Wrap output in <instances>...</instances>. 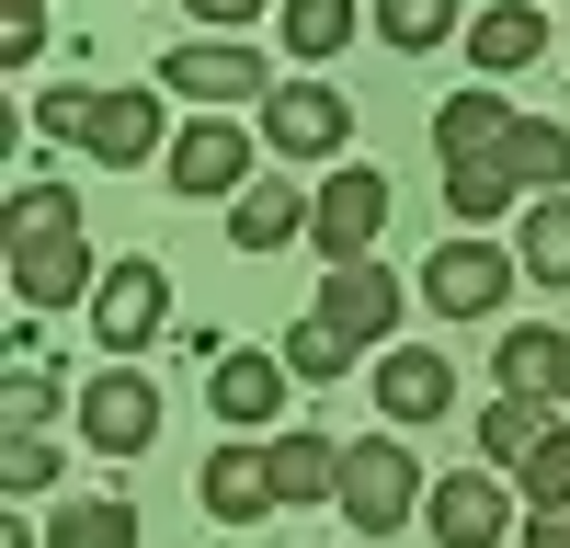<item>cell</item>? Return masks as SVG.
Segmentation results:
<instances>
[{
	"label": "cell",
	"mask_w": 570,
	"mask_h": 548,
	"mask_svg": "<svg viewBox=\"0 0 570 548\" xmlns=\"http://www.w3.org/2000/svg\"><path fill=\"white\" fill-rule=\"evenodd\" d=\"M46 423H58V365L23 354V365H12V434H46Z\"/></svg>",
	"instance_id": "30"
},
{
	"label": "cell",
	"mask_w": 570,
	"mask_h": 548,
	"mask_svg": "<svg viewBox=\"0 0 570 548\" xmlns=\"http://www.w3.org/2000/svg\"><path fill=\"white\" fill-rule=\"evenodd\" d=\"M69 423H80L91 457H149L160 446V378L149 365H91L80 400H69Z\"/></svg>",
	"instance_id": "3"
},
{
	"label": "cell",
	"mask_w": 570,
	"mask_h": 548,
	"mask_svg": "<svg viewBox=\"0 0 570 548\" xmlns=\"http://www.w3.org/2000/svg\"><path fill=\"white\" fill-rule=\"evenodd\" d=\"M376 228H389V172L343 160L331 183H308V252L320 263H376Z\"/></svg>",
	"instance_id": "4"
},
{
	"label": "cell",
	"mask_w": 570,
	"mask_h": 548,
	"mask_svg": "<svg viewBox=\"0 0 570 548\" xmlns=\"http://www.w3.org/2000/svg\"><path fill=\"white\" fill-rule=\"evenodd\" d=\"M445 206H456L468 228H491L502 206H525V183H513L502 160H445Z\"/></svg>",
	"instance_id": "26"
},
{
	"label": "cell",
	"mask_w": 570,
	"mask_h": 548,
	"mask_svg": "<svg viewBox=\"0 0 570 548\" xmlns=\"http://www.w3.org/2000/svg\"><path fill=\"white\" fill-rule=\"evenodd\" d=\"M513 274H525V263L468 228V241H445L434 263H422V297H434V320H491V309L513 297Z\"/></svg>",
	"instance_id": "8"
},
{
	"label": "cell",
	"mask_w": 570,
	"mask_h": 548,
	"mask_svg": "<svg viewBox=\"0 0 570 548\" xmlns=\"http://www.w3.org/2000/svg\"><path fill=\"white\" fill-rule=\"evenodd\" d=\"M491 378H502V400H559V389H570V343H559V332H502Z\"/></svg>",
	"instance_id": "20"
},
{
	"label": "cell",
	"mask_w": 570,
	"mask_h": 548,
	"mask_svg": "<svg viewBox=\"0 0 570 548\" xmlns=\"http://www.w3.org/2000/svg\"><path fill=\"white\" fill-rule=\"evenodd\" d=\"M160 320H171V274H160V252L104 263V286H91V343L126 365V354H149V332H160Z\"/></svg>",
	"instance_id": "6"
},
{
	"label": "cell",
	"mask_w": 570,
	"mask_h": 548,
	"mask_svg": "<svg viewBox=\"0 0 570 548\" xmlns=\"http://www.w3.org/2000/svg\"><path fill=\"white\" fill-rule=\"evenodd\" d=\"M502 172L525 183V195H548V183H570V126L525 115V126H513V149H502Z\"/></svg>",
	"instance_id": "27"
},
{
	"label": "cell",
	"mask_w": 570,
	"mask_h": 548,
	"mask_svg": "<svg viewBox=\"0 0 570 548\" xmlns=\"http://www.w3.org/2000/svg\"><path fill=\"white\" fill-rule=\"evenodd\" d=\"M104 286V263H91L80 241V195L69 183H12V297L46 320V309H69Z\"/></svg>",
	"instance_id": "1"
},
{
	"label": "cell",
	"mask_w": 570,
	"mask_h": 548,
	"mask_svg": "<svg viewBox=\"0 0 570 548\" xmlns=\"http://www.w3.org/2000/svg\"><path fill=\"white\" fill-rule=\"evenodd\" d=\"M525 548H570V515H525Z\"/></svg>",
	"instance_id": "34"
},
{
	"label": "cell",
	"mask_w": 570,
	"mask_h": 548,
	"mask_svg": "<svg viewBox=\"0 0 570 548\" xmlns=\"http://www.w3.org/2000/svg\"><path fill=\"white\" fill-rule=\"evenodd\" d=\"M263 469H274V502H343V446L331 434H263Z\"/></svg>",
	"instance_id": "18"
},
{
	"label": "cell",
	"mask_w": 570,
	"mask_h": 548,
	"mask_svg": "<svg viewBox=\"0 0 570 548\" xmlns=\"http://www.w3.org/2000/svg\"><path fill=\"white\" fill-rule=\"evenodd\" d=\"M0 480H12V502L58 491V446H46V434H12V457H0Z\"/></svg>",
	"instance_id": "31"
},
{
	"label": "cell",
	"mask_w": 570,
	"mask_h": 548,
	"mask_svg": "<svg viewBox=\"0 0 570 548\" xmlns=\"http://www.w3.org/2000/svg\"><path fill=\"white\" fill-rule=\"evenodd\" d=\"M35 46H46V0H12V12H0V58H35Z\"/></svg>",
	"instance_id": "32"
},
{
	"label": "cell",
	"mask_w": 570,
	"mask_h": 548,
	"mask_svg": "<svg viewBox=\"0 0 570 548\" xmlns=\"http://www.w3.org/2000/svg\"><path fill=\"white\" fill-rule=\"evenodd\" d=\"M537 434H548V400H491L480 411V457H491V469H525Z\"/></svg>",
	"instance_id": "28"
},
{
	"label": "cell",
	"mask_w": 570,
	"mask_h": 548,
	"mask_svg": "<svg viewBox=\"0 0 570 548\" xmlns=\"http://www.w3.org/2000/svg\"><path fill=\"white\" fill-rule=\"evenodd\" d=\"M376 35H389L400 58H434L445 35H468V12L456 0H376Z\"/></svg>",
	"instance_id": "25"
},
{
	"label": "cell",
	"mask_w": 570,
	"mask_h": 548,
	"mask_svg": "<svg viewBox=\"0 0 570 548\" xmlns=\"http://www.w3.org/2000/svg\"><path fill=\"white\" fill-rule=\"evenodd\" d=\"M513 491H525V515H570V423H548L525 446V469H502Z\"/></svg>",
	"instance_id": "24"
},
{
	"label": "cell",
	"mask_w": 570,
	"mask_h": 548,
	"mask_svg": "<svg viewBox=\"0 0 570 548\" xmlns=\"http://www.w3.org/2000/svg\"><path fill=\"white\" fill-rule=\"evenodd\" d=\"M513 126H525V115L480 80V91H445V104H434V149H445V160H502Z\"/></svg>",
	"instance_id": "16"
},
{
	"label": "cell",
	"mask_w": 570,
	"mask_h": 548,
	"mask_svg": "<svg viewBox=\"0 0 570 548\" xmlns=\"http://www.w3.org/2000/svg\"><path fill=\"white\" fill-rule=\"evenodd\" d=\"M285 378H297L285 354H217L206 400H217V423H228V434H285Z\"/></svg>",
	"instance_id": "13"
},
{
	"label": "cell",
	"mask_w": 570,
	"mask_h": 548,
	"mask_svg": "<svg viewBox=\"0 0 570 548\" xmlns=\"http://www.w3.org/2000/svg\"><path fill=\"white\" fill-rule=\"evenodd\" d=\"M69 149H80V160H104V172H137V160L160 149V80H149V91H80Z\"/></svg>",
	"instance_id": "9"
},
{
	"label": "cell",
	"mask_w": 570,
	"mask_h": 548,
	"mask_svg": "<svg viewBox=\"0 0 570 548\" xmlns=\"http://www.w3.org/2000/svg\"><path fill=\"white\" fill-rule=\"evenodd\" d=\"M274 23H285V58L320 69V58H343V46H354V0H285Z\"/></svg>",
	"instance_id": "23"
},
{
	"label": "cell",
	"mask_w": 570,
	"mask_h": 548,
	"mask_svg": "<svg viewBox=\"0 0 570 548\" xmlns=\"http://www.w3.org/2000/svg\"><path fill=\"white\" fill-rule=\"evenodd\" d=\"M513 263H525V286H570V195H537V206H525Z\"/></svg>",
	"instance_id": "22"
},
{
	"label": "cell",
	"mask_w": 570,
	"mask_h": 548,
	"mask_svg": "<svg viewBox=\"0 0 570 548\" xmlns=\"http://www.w3.org/2000/svg\"><path fill=\"white\" fill-rule=\"evenodd\" d=\"M400 309H411V286H400L389 263H331V274H320V320H331L354 354H365V343H389V332H400Z\"/></svg>",
	"instance_id": "12"
},
{
	"label": "cell",
	"mask_w": 570,
	"mask_h": 548,
	"mask_svg": "<svg viewBox=\"0 0 570 548\" xmlns=\"http://www.w3.org/2000/svg\"><path fill=\"white\" fill-rule=\"evenodd\" d=\"M559 400H570V389H559Z\"/></svg>",
	"instance_id": "35"
},
{
	"label": "cell",
	"mask_w": 570,
	"mask_h": 548,
	"mask_svg": "<svg viewBox=\"0 0 570 548\" xmlns=\"http://www.w3.org/2000/svg\"><path fill=\"white\" fill-rule=\"evenodd\" d=\"M195 491H206V515H217V526H263V515H274V469H263V446H252V434H228V446L206 457V480H195Z\"/></svg>",
	"instance_id": "17"
},
{
	"label": "cell",
	"mask_w": 570,
	"mask_h": 548,
	"mask_svg": "<svg viewBox=\"0 0 570 548\" xmlns=\"http://www.w3.org/2000/svg\"><path fill=\"white\" fill-rule=\"evenodd\" d=\"M274 354H285V365H297V378H343V365H354V343H343V332H331V320H320V309H308V320H297V332H285Z\"/></svg>",
	"instance_id": "29"
},
{
	"label": "cell",
	"mask_w": 570,
	"mask_h": 548,
	"mask_svg": "<svg viewBox=\"0 0 570 548\" xmlns=\"http://www.w3.org/2000/svg\"><path fill=\"white\" fill-rule=\"evenodd\" d=\"M160 91H183V104H206V115H228V104H274L252 35H195V46H171V58H160Z\"/></svg>",
	"instance_id": "5"
},
{
	"label": "cell",
	"mask_w": 570,
	"mask_h": 548,
	"mask_svg": "<svg viewBox=\"0 0 570 548\" xmlns=\"http://www.w3.org/2000/svg\"><path fill=\"white\" fill-rule=\"evenodd\" d=\"M422 515H434V548H502L513 537V480L502 469H445L422 491Z\"/></svg>",
	"instance_id": "11"
},
{
	"label": "cell",
	"mask_w": 570,
	"mask_h": 548,
	"mask_svg": "<svg viewBox=\"0 0 570 548\" xmlns=\"http://www.w3.org/2000/svg\"><path fill=\"white\" fill-rule=\"evenodd\" d=\"M422 515V457L400 434H354L343 446V526L354 537H400Z\"/></svg>",
	"instance_id": "2"
},
{
	"label": "cell",
	"mask_w": 570,
	"mask_h": 548,
	"mask_svg": "<svg viewBox=\"0 0 570 548\" xmlns=\"http://www.w3.org/2000/svg\"><path fill=\"white\" fill-rule=\"evenodd\" d=\"M160 172H171V195H206V206H228V195H252V137L228 126V115H195V126H171Z\"/></svg>",
	"instance_id": "10"
},
{
	"label": "cell",
	"mask_w": 570,
	"mask_h": 548,
	"mask_svg": "<svg viewBox=\"0 0 570 548\" xmlns=\"http://www.w3.org/2000/svg\"><path fill=\"white\" fill-rule=\"evenodd\" d=\"M228 241H240V252L308 241V183H252V195H228Z\"/></svg>",
	"instance_id": "19"
},
{
	"label": "cell",
	"mask_w": 570,
	"mask_h": 548,
	"mask_svg": "<svg viewBox=\"0 0 570 548\" xmlns=\"http://www.w3.org/2000/svg\"><path fill=\"white\" fill-rule=\"evenodd\" d=\"M46 548H137V502L126 491H80L46 515Z\"/></svg>",
	"instance_id": "21"
},
{
	"label": "cell",
	"mask_w": 570,
	"mask_h": 548,
	"mask_svg": "<svg viewBox=\"0 0 570 548\" xmlns=\"http://www.w3.org/2000/svg\"><path fill=\"white\" fill-rule=\"evenodd\" d=\"M183 12H195L206 35H252V23H263V0H183Z\"/></svg>",
	"instance_id": "33"
},
{
	"label": "cell",
	"mask_w": 570,
	"mask_h": 548,
	"mask_svg": "<svg viewBox=\"0 0 570 548\" xmlns=\"http://www.w3.org/2000/svg\"><path fill=\"white\" fill-rule=\"evenodd\" d=\"M343 137H354V91L343 80H274V104H263V149L274 160H343Z\"/></svg>",
	"instance_id": "7"
},
{
	"label": "cell",
	"mask_w": 570,
	"mask_h": 548,
	"mask_svg": "<svg viewBox=\"0 0 570 548\" xmlns=\"http://www.w3.org/2000/svg\"><path fill=\"white\" fill-rule=\"evenodd\" d=\"M376 411H389V434H400V423H445V411H456V365H445L434 343L376 354Z\"/></svg>",
	"instance_id": "14"
},
{
	"label": "cell",
	"mask_w": 570,
	"mask_h": 548,
	"mask_svg": "<svg viewBox=\"0 0 570 548\" xmlns=\"http://www.w3.org/2000/svg\"><path fill=\"white\" fill-rule=\"evenodd\" d=\"M468 58H480V80H513L548 58V0H491V12H468Z\"/></svg>",
	"instance_id": "15"
}]
</instances>
